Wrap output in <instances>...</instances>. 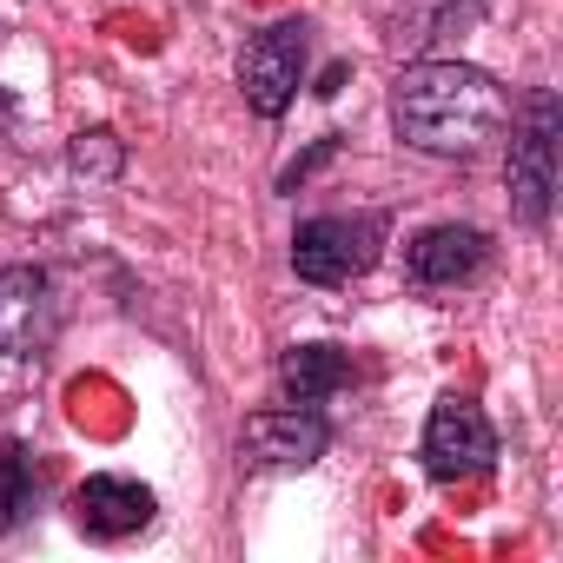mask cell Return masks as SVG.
Masks as SVG:
<instances>
[{"instance_id": "cell-1", "label": "cell", "mask_w": 563, "mask_h": 563, "mask_svg": "<svg viewBox=\"0 0 563 563\" xmlns=\"http://www.w3.org/2000/svg\"><path fill=\"white\" fill-rule=\"evenodd\" d=\"M391 126L405 146L438 159H471L504 126V87L464 60H418L391 87Z\"/></svg>"}, {"instance_id": "cell-2", "label": "cell", "mask_w": 563, "mask_h": 563, "mask_svg": "<svg viewBox=\"0 0 563 563\" xmlns=\"http://www.w3.org/2000/svg\"><path fill=\"white\" fill-rule=\"evenodd\" d=\"M378 245H385V219L372 212H325V219H306L299 239H292V272L312 278V286H352L378 265Z\"/></svg>"}, {"instance_id": "cell-3", "label": "cell", "mask_w": 563, "mask_h": 563, "mask_svg": "<svg viewBox=\"0 0 563 563\" xmlns=\"http://www.w3.org/2000/svg\"><path fill=\"white\" fill-rule=\"evenodd\" d=\"M556 140H563V107L556 93H530L523 100V126L510 140V199L530 225L550 219V192H556Z\"/></svg>"}, {"instance_id": "cell-4", "label": "cell", "mask_w": 563, "mask_h": 563, "mask_svg": "<svg viewBox=\"0 0 563 563\" xmlns=\"http://www.w3.org/2000/svg\"><path fill=\"white\" fill-rule=\"evenodd\" d=\"M299 80H306V21H278V27H265V34L245 41V54H239V87H245L252 113L278 120V113L292 107Z\"/></svg>"}, {"instance_id": "cell-5", "label": "cell", "mask_w": 563, "mask_h": 563, "mask_svg": "<svg viewBox=\"0 0 563 563\" xmlns=\"http://www.w3.org/2000/svg\"><path fill=\"white\" fill-rule=\"evenodd\" d=\"M332 444L319 405H278V411H252L245 431H239V457L252 471H306L319 464Z\"/></svg>"}, {"instance_id": "cell-6", "label": "cell", "mask_w": 563, "mask_h": 563, "mask_svg": "<svg viewBox=\"0 0 563 563\" xmlns=\"http://www.w3.org/2000/svg\"><path fill=\"white\" fill-rule=\"evenodd\" d=\"M490 457H497L490 418H484L471 398H457V391L438 398V411H431V424H424V471H431L438 484H457V477H484Z\"/></svg>"}, {"instance_id": "cell-7", "label": "cell", "mask_w": 563, "mask_h": 563, "mask_svg": "<svg viewBox=\"0 0 563 563\" xmlns=\"http://www.w3.org/2000/svg\"><path fill=\"white\" fill-rule=\"evenodd\" d=\"M60 332V299L41 265L0 272V358H41Z\"/></svg>"}, {"instance_id": "cell-8", "label": "cell", "mask_w": 563, "mask_h": 563, "mask_svg": "<svg viewBox=\"0 0 563 563\" xmlns=\"http://www.w3.org/2000/svg\"><path fill=\"white\" fill-rule=\"evenodd\" d=\"M74 523L87 537H107V543L113 537H133V530L153 523V490L133 484V477H87L74 490Z\"/></svg>"}, {"instance_id": "cell-9", "label": "cell", "mask_w": 563, "mask_h": 563, "mask_svg": "<svg viewBox=\"0 0 563 563\" xmlns=\"http://www.w3.org/2000/svg\"><path fill=\"white\" fill-rule=\"evenodd\" d=\"M484 258H490V239L477 225H431L405 252V265H411L418 286H457V278H471Z\"/></svg>"}, {"instance_id": "cell-10", "label": "cell", "mask_w": 563, "mask_h": 563, "mask_svg": "<svg viewBox=\"0 0 563 563\" xmlns=\"http://www.w3.org/2000/svg\"><path fill=\"white\" fill-rule=\"evenodd\" d=\"M278 385H286V405H325L332 391L352 385V358L339 345H292L278 365Z\"/></svg>"}, {"instance_id": "cell-11", "label": "cell", "mask_w": 563, "mask_h": 563, "mask_svg": "<svg viewBox=\"0 0 563 563\" xmlns=\"http://www.w3.org/2000/svg\"><path fill=\"white\" fill-rule=\"evenodd\" d=\"M34 490H41V477H34V451L27 444H0V537H8L27 510H34Z\"/></svg>"}, {"instance_id": "cell-12", "label": "cell", "mask_w": 563, "mask_h": 563, "mask_svg": "<svg viewBox=\"0 0 563 563\" xmlns=\"http://www.w3.org/2000/svg\"><path fill=\"white\" fill-rule=\"evenodd\" d=\"M74 166H80V173H93V179H107V173L120 166L113 133H80V140H74Z\"/></svg>"}, {"instance_id": "cell-13", "label": "cell", "mask_w": 563, "mask_h": 563, "mask_svg": "<svg viewBox=\"0 0 563 563\" xmlns=\"http://www.w3.org/2000/svg\"><path fill=\"white\" fill-rule=\"evenodd\" d=\"M319 159H332V140H319V146H312V153H306L299 166H286V179H278V186H299V179H306V173H312Z\"/></svg>"}]
</instances>
